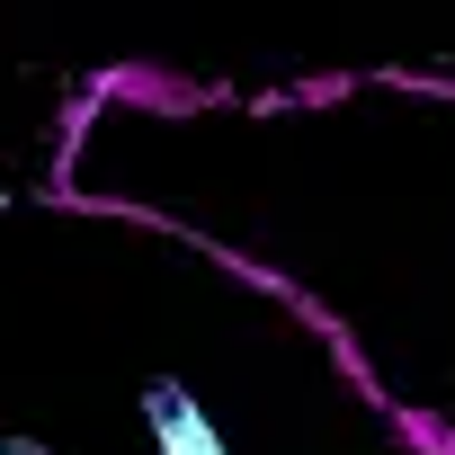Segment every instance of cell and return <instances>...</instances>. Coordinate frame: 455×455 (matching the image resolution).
Masks as SVG:
<instances>
[{
  "label": "cell",
  "mask_w": 455,
  "mask_h": 455,
  "mask_svg": "<svg viewBox=\"0 0 455 455\" xmlns=\"http://www.w3.org/2000/svg\"><path fill=\"white\" fill-rule=\"evenodd\" d=\"M143 411H152V455H223V437H214V419L196 411V393L188 384H152L143 393Z\"/></svg>",
  "instance_id": "obj_1"
},
{
  "label": "cell",
  "mask_w": 455,
  "mask_h": 455,
  "mask_svg": "<svg viewBox=\"0 0 455 455\" xmlns=\"http://www.w3.org/2000/svg\"><path fill=\"white\" fill-rule=\"evenodd\" d=\"M411 437H419L428 455H455V428H437V419H411Z\"/></svg>",
  "instance_id": "obj_2"
},
{
  "label": "cell",
  "mask_w": 455,
  "mask_h": 455,
  "mask_svg": "<svg viewBox=\"0 0 455 455\" xmlns=\"http://www.w3.org/2000/svg\"><path fill=\"white\" fill-rule=\"evenodd\" d=\"M0 455H45V446L36 437H0Z\"/></svg>",
  "instance_id": "obj_3"
}]
</instances>
